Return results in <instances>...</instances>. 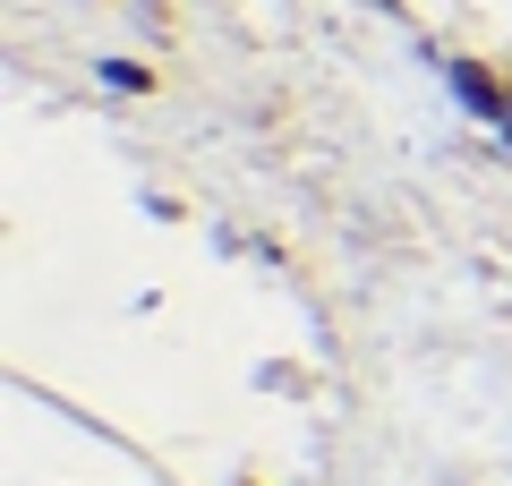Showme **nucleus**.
<instances>
[{
	"instance_id": "f257e3e1",
	"label": "nucleus",
	"mask_w": 512,
	"mask_h": 486,
	"mask_svg": "<svg viewBox=\"0 0 512 486\" xmlns=\"http://www.w3.org/2000/svg\"><path fill=\"white\" fill-rule=\"evenodd\" d=\"M444 86H453V103L470 111L478 128H495V120H504V103H512V77L487 69V60H453V69H444Z\"/></svg>"
},
{
	"instance_id": "f03ea898",
	"label": "nucleus",
	"mask_w": 512,
	"mask_h": 486,
	"mask_svg": "<svg viewBox=\"0 0 512 486\" xmlns=\"http://www.w3.org/2000/svg\"><path fill=\"white\" fill-rule=\"evenodd\" d=\"M94 77H103L111 94H154V69H146V60H103Z\"/></svg>"
},
{
	"instance_id": "7ed1b4c3",
	"label": "nucleus",
	"mask_w": 512,
	"mask_h": 486,
	"mask_svg": "<svg viewBox=\"0 0 512 486\" xmlns=\"http://www.w3.org/2000/svg\"><path fill=\"white\" fill-rule=\"evenodd\" d=\"M495 137H504V145H512V103H504V120H495Z\"/></svg>"
},
{
	"instance_id": "20e7f679",
	"label": "nucleus",
	"mask_w": 512,
	"mask_h": 486,
	"mask_svg": "<svg viewBox=\"0 0 512 486\" xmlns=\"http://www.w3.org/2000/svg\"><path fill=\"white\" fill-rule=\"evenodd\" d=\"M376 9H393V18H402V0H376Z\"/></svg>"
},
{
	"instance_id": "39448f33",
	"label": "nucleus",
	"mask_w": 512,
	"mask_h": 486,
	"mask_svg": "<svg viewBox=\"0 0 512 486\" xmlns=\"http://www.w3.org/2000/svg\"><path fill=\"white\" fill-rule=\"evenodd\" d=\"M231 486H256V478H231Z\"/></svg>"
}]
</instances>
